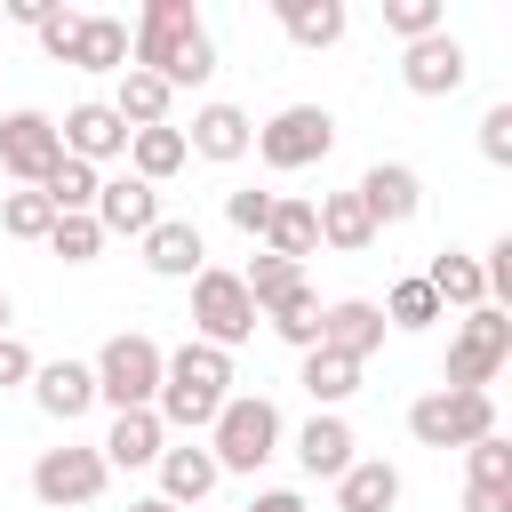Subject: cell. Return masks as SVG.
<instances>
[{"mask_svg":"<svg viewBox=\"0 0 512 512\" xmlns=\"http://www.w3.org/2000/svg\"><path fill=\"white\" fill-rule=\"evenodd\" d=\"M128 64L160 72L168 88H200L216 72V40H208V24H200L192 0H144V16L128 32Z\"/></svg>","mask_w":512,"mask_h":512,"instance_id":"1","label":"cell"},{"mask_svg":"<svg viewBox=\"0 0 512 512\" xmlns=\"http://www.w3.org/2000/svg\"><path fill=\"white\" fill-rule=\"evenodd\" d=\"M224 400H232V352H216V344H176L168 368H160L152 416H160L168 432H208Z\"/></svg>","mask_w":512,"mask_h":512,"instance_id":"2","label":"cell"},{"mask_svg":"<svg viewBox=\"0 0 512 512\" xmlns=\"http://www.w3.org/2000/svg\"><path fill=\"white\" fill-rule=\"evenodd\" d=\"M208 456H216V472H264L280 456V408L264 392H232L208 424Z\"/></svg>","mask_w":512,"mask_h":512,"instance_id":"3","label":"cell"},{"mask_svg":"<svg viewBox=\"0 0 512 512\" xmlns=\"http://www.w3.org/2000/svg\"><path fill=\"white\" fill-rule=\"evenodd\" d=\"M160 368H168V352H160L144 328H120V336H104V352L88 360V376H96V400H112V416H120V408H152V400H160Z\"/></svg>","mask_w":512,"mask_h":512,"instance_id":"4","label":"cell"},{"mask_svg":"<svg viewBox=\"0 0 512 512\" xmlns=\"http://www.w3.org/2000/svg\"><path fill=\"white\" fill-rule=\"evenodd\" d=\"M504 360H512V312L480 304V312L456 320V344H448V368L440 376H448V392H488Z\"/></svg>","mask_w":512,"mask_h":512,"instance_id":"5","label":"cell"},{"mask_svg":"<svg viewBox=\"0 0 512 512\" xmlns=\"http://www.w3.org/2000/svg\"><path fill=\"white\" fill-rule=\"evenodd\" d=\"M256 152H264V168H280V176L328 160V152H336V112H328V104H280V112L256 128Z\"/></svg>","mask_w":512,"mask_h":512,"instance_id":"6","label":"cell"},{"mask_svg":"<svg viewBox=\"0 0 512 512\" xmlns=\"http://www.w3.org/2000/svg\"><path fill=\"white\" fill-rule=\"evenodd\" d=\"M256 304H248V288H240V272H192V344H216V352H232V344H248L256 336Z\"/></svg>","mask_w":512,"mask_h":512,"instance_id":"7","label":"cell"},{"mask_svg":"<svg viewBox=\"0 0 512 512\" xmlns=\"http://www.w3.org/2000/svg\"><path fill=\"white\" fill-rule=\"evenodd\" d=\"M408 432H416V448H472V440H488L496 432V400L488 392H424V400H408Z\"/></svg>","mask_w":512,"mask_h":512,"instance_id":"8","label":"cell"},{"mask_svg":"<svg viewBox=\"0 0 512 512\" xmlns=\"http://www.w3.org/2000/svg\"><path fill=\"white\" fill-rule=\"evenodd\" d=\"M104 480H112V464L96 456V448H40V464H32V496L48 504V512H80V504H96L104 496Z\"/></svg>","mask_w":512,"mask_h":512,"instance_id":"9","label":"cell"},{"mask_svg":"<svg viewBox=\"0 0 512 512\" xmlns=\"http://www.w3.org/2000/svg\"><path fill=\"white\" fill-rule=\"evenodd\" d=\"M64 160V136H56V120L48 112H8L0 120V168L24 184V192H40V176Z\"/></svg>","mask_w":512,"mask_h":512,"instance_id":"10","label":"cell"},{"mask_svg":"<svg viewBox=\"0 0 512 512\" xmlns=\"http://www.w3.org/2000/svg\"><path fill=\"white\" fill-rule=\"evenodd\" d=\"M464 72H472V64H464V40H456L448 24L400 48V80H408V96H456Z\"/></svg>","mask_w":512,"mask_h":512,"instance_id":"11","label":"cell"},{"mask_svg":"<svg viewBox=\"0 0 512 512\" xmlns=\"http://www.w3.org/2000/svg\"><path fill=\"white\" fill-rule=\"evenodd\" d=\"M56 136H64V160H88V168H104V160H128V120H120L104 96L72 104V112L56 120Z\"/></svg>","mask_w":512,"mask_h":512,"instance_id":"12","label":"cell"},{"mask_svg":"<svg viewBox=\"0 0 512 512\" xmlns=\"http://www.w3.org/2000/svg\"><path fill=\"white\" fill-rule=\"evenodd\" d=\"M352 192H360V208L376 216V232H384V224H408V216L424 208V176H416L408 160H376Z\"/></svg>","mask_w":512,"mask_h":512,"instance_id":"13","label":"cell"},{"mask_svg":"<svg viewBox=\"0 0 512 512\" xmlns=\"http://www.w3.org/2000/svg\"><path fill=\"white\" fill-rule=\"evenodd\" d=\"M88 216L104 224V240H112V232L144 240V232L160 224V192H152L144 176H104V184H96V208H88Z\"/></svg>","mask_w":512,"mask_h":512,"instance_id":"14","label":"cell"},{"mask_svg":"<svg viewBox=\"0 0 512 512\" xmlns=\"http://www.w3.org/2000/svg\"><path fill=\"white\" fill-rule=\"evenodd\" d=\"M384 344V312L368 296H336L320 304V352H344V360H368Z\"/></svg>","mask_w":512,"mask_h":512,"instance_id":"15","label":"cell"},{"mask_svg":"<svg viewBox=\"0 0 512 512\" xmlns=\"http://www.w3.org/2000/svg\"><path fill=\"white\" fill-rule=\"evenodd\" d=\"M144 264H152L160 280H192V272H208V240H200V224H192V216H160V224L144 232Z\"/></svg>","mask_w":512,"mask_h":512,"instance_id":"16","label":"cell"},{"mask_svg":"<svg viewBox=\"0 0 512 512\" xmlns=\"http://www.w3.org/2000/svg\"><path fill=\"white\" fill-rule=\"evenodd\" d=\"M32 400H40L56 424H80V416L96 408V376H88V360H40V368H32Z\"/></svg>","mask_w":512,"mask_h":512,"instance_id":"17","label":"cell"},{"mask_svg":"<svg viewBox=\"0 0 512 512\" xmlns=\"http://www.w3.org/2000/svg\"><path fill=\"white\" fill-rule=\"evenodd\" d=\"M160 448H168V424H160L152 408H120V416H112V432L96 440V456H104V464H120V472L160 464Z\"/></svg>","mask_w":512,"mask_h":512,"instance_id":"18","label":"cell"},{"mask_svg":"<svg viewBox=\"0 0 512 512\" xmlns=\"http://www.w3.org/2000/svg\"><path fill=\"white\" fill-rule=\"evenodd\" d=\"M184 144H192L200 160H240V152L256 144V120H248L240 104H200L192 128H184Z\"/></svg>","mask_w":512,"mask_h":512,"instance_id":"19","label":"cell"},{"mask_svg":"<svg viewBox=\"0 0 512 512\" xmlns=\"http://www.w3.org/2000/svg\"><path fill=\"white\" fill-rule=\"evenodd\" d=\"M400 504V464L384 456H352L336 472V512H392Z\"/></svg>","mask_w":512,"mask_h":512,"instance_id":"20","label":"cell"},{"mask_svg":"<svg viewBox=\"0 0 512 512\" xmlns=\"http://www.w3.org/2000/svg\"><path fill=\"white\" fill-rule=\"evenodd\" d=\"M312 224H320V240L344 248V256H368V248H376V216L360 208V192H320V200H312Z\"/></svg>","mask_w":512,"mask_h":512,"instance_id":"21","label":"cell"},{"mask_svg":"<svg viewBox=\"0 0 512 512\" xmlns=\"http://www.w3.org/2000/svg\"><path fill=\"white\" fill-rule=\"evenodd\" d=\"M352 448H360V440H352V424H344V416H328V408H312V424L296 432V464H304L312 480H336V472L352 464Z\"/></svg>","mask_w":512,"mask_h":512,"instance_id":"22","label":"cell"},{"mask_svg":"<svg viewBox=\"0 0 512 512\" xmlns=\"http://www.w3.org/2000/svg\"><path fill=\"white\" fill-rule=\"evenodd\" d=\"M104 104H112V112L128 120V136H136V128H168V104H176V88H168L160 72H136V64H128V72H120V88H112Z\"/></svg>","mask_w":512,"mask_h":512,"instance_id":"23","label":"cell"},{"mask_svg":"<svg viewBox=\"0 0 512 512\" xmlns=\"http://www.w3.org/2000/svg\"><path fill=\"white\" fill-rule=\"evenodd\" d=\"M256 240H264V256H288V264H304V256L320 248V224H312V200H296V192H280Z\"/></svg>","mask_w":512,"mask_h":512,"instance_id":"24","label":"cell"},{"mask_svg":"<svg viewBox=\"0 0 512 512\" xmlns=\"http://www.w3.org/2000/svg\"><path fill=\"white\" fill-rule=\"evenodd\" d=\"M424 288L440 296V312L456 304V312H480L488 304V280H480V256H464V248H440L432 264H424Z\"/></svg>","mask_w":512,"mask_h":512,"instance_id":"25","label":"cell"},{"mask_svg":"<svg viewBox=\"0 0 512 512\" xmlns=\"http://www.w3.org/2000/svg\"><path fill=\"white\" fill-rule=\"evenodd\" d=\"M272 16H280V32L296 40V48H336L344 40V0H272Z\"/></svg>","mask_w":512,"mask_h":512,"instance_id":"26","label":"cell"},{"mask_svg":"<svg viewBox=\"0 0 512 512\" xmlns=\"http://www.w3.org/2000/svg\"><path fill=\"white\" fill-rule=\"evenodd\" d=\"M184 160H192L184 128H136V136H128V176H144L152 192H160V184H168Z\"/></svg>","mask_w":512,"mask_h":512,"instance_id":"27","label":"cell"},{"mask_svg":"<svg viewBox=\"0 0 512 512\" xmlns=\"http://www.w3.org/2000/svg\"><path fill=\"white\" fill-rule=\"evenodd\" d=\"M224 472H216V456L208 448H160V496L184 512V504H200L208 488H216Z\"/></svg>","mask_w":512,"mask_h":512,"instance_id":"28","label":"cell"},{"mask_svg":"<svg viewBox=\"0 0 512 512\" xmlns=\"http://www.w3.org/2000/svg\"><path fill=\"white\" fill-rule=\"evenodd\" d=\"M64 64H80V72H128V24L120 16H80V40H72Z\"/></svg>","mask_w":512,"mask_h":512,"instance_id":"29","label":"cell"},{"mask_svg":"<svg viewBox=\"0 0 512 512\" xmlns=\"http://www.w3.org/2000/svg\"><path fill=\"white\" fill-rule=\"evenodd\" d=\"M296 384L312 392V408H328V416H336V408H344V400L360 392V360H344V352H320V344H312V352H304V376H296Z\"/></svg>","mask_w":512,"mask_h":512,"instance_id":"30","label":"cell"},{"mask_svg":"<svg viewBox=\"0 0 512 512\" xmlns=\"http://www.w3.org/2000/svg\"><path fill=\"white\" fill-rule=\"evenodd\" d=\"M96 184H104V176H96L88 160H56V168L40 176V200H48L56 216H88V208H96Z\"/></svg>","mask_w":512,"mask_h":512,"instance_id":"31","label":"cell"},{"mask_svg":"<svg viewBox=\"0 0 512 512\" xmlns=\"http://www.w3.org/2000/svg\"><path fill=\"white\" fill-rule=\"evenodd\" d=\"M240 288H248L256 312H272V304H288V296L304 288V264H288V256H256V264L240 272Z\"/></svg>","mask_w":512,"mask_h":512,"instance_id":"32","label":"cell"},{"mask_svg":"<svg viewBox=\"0 0 512 512\" xmlns=\"http://www.w3.org/2000/svg\"><path fill=\"white\" fill-rule=\"evenodd\" d=\"M376 312H384V328H432L440 320V296L424 288V272H408V280H392V296Z\"/></svg>","mask_w":512,"mask_h":512,"instance_id":"33","label":"cell"},{"mask_svg":"<svg viewBox=\"0 0 512 512\" xmlns=\"http://www.w3.org/2000/svg\"><path fill=\"white\" fill-rule=\"evenodd\" d=\"M264 320H272V336H280V344L312 352V344H320V296H312V280H304V288H296L288 304H272Z\"/></svg>","mask_w":512,"mask_h":512,"instance_id":"34","label":"cell"},{"mask_svg":"<svg viewBox=\"0 0 512 512\" xmlns=\"http://www.w3.org/2000/svg\"><path fill=\"white\" fill-rule=\"evenodd\" d=\"M48 224H56V208H48L40 192H8V200H0V232H8V240H48Z\"/></svg>","mask_w":512,"mask_h":512,"instance_id":"35","label":"cell"},{"mask_svg":"<svg viewBox=\"0 0 512 512\" xmlns=\"http://www.w3.org/2000/svg\"><path fill=\"white\" fill-rule=\"evenodd\" d=\"M48 248H56L64 264H96V248H104V224H96V216H56V224H48Z\"/></svg>","mask_w":512,"mask_h":512,"instance_id":"36","label":"cell"},{"mask_svg":"<svg viewBox=\"0 0 512 512\" xmlns=\"http://www.w3.org/2000/svg\"><path fill=\"white\" fill-rule=\"evenodd\" d=\"M384 32L408 48V40H424V32H440V0H384Z\"/></svg>","mask_w":512,"mask_h":512,"instance_id":"37","label":"cell"},{"mask_svg":"<svg viewBox=\"0 0 512 512\" xmlns=\"http://www.w3.org/2000/svg\"><path fill=\"white\" fill-rule=\"evenodd\" d=\"M464 464H472V480H488V488H512V440H504V432L472 440V448H464Z\"/></svg>","mask_w":512,"mask_h":512,"instance_id":"38","label":"cell"},{"mask_svg":"<svg viewBox=\"0 0 512 512\" xmlns=\"http://www.w3.org/2000/svg\"><path fill=\"white\" fill-rule=\"evenodd\" d=\"M72 40H80V8H56V0H48V16H40V48L64 64V56H72Z\"/></svg>","mask_w":512,"mask_h":512,"instance_id":"39","label":"cell"},{"mask_svg":"<svg viewBox=\"0 0 512 512\" xmlns=\"http://www.w3.org/2000/svg\"><path fill=\"white\" fill-rule=\"evenodd\" d=\"M480 152H488L496 168H512V104H488V112H480Z\"/></svg>","mask_w":512,"mask_h":512,"instance_id":"40","label":"cell"},{"mask_svg":"<svg viewBox=\"0 0 512 512\" xmlns=\"http://www.w3.org/2000/svg\"><path fill=\"white\" fill-rule=\"evenodd\" d=\"M272 200H280V192H256V184H240V192H224V216H232L240 232H264V216H272Z\"/></svg>","mask_w":512,"mask_h":512,"instance_id":"41","label":"cell"},{"mask_svg":"<svg viewBox=\"0 0 512 512\" xmlns=\"http://www.w3.org/2000/svg\"><path fill=\"white\" fill-rule=\"evenodd\" d=\"M32 368H40V360H32V344L0 336V392H8V384H32Z\"/></svg>","mask_w":512,"mask_h":512,"instance_id":"42","label":"cell"},{"mask_svg":"<svg viewBox=\"0 0 512 512\" xmlns=\"http://www.w3.org/2000/svg\"><path fill=\"white\" fill-rule=\"evenodd\" d=\"M464 512H512V488H488V480H464Z\"/></svg>","mask_w":512,"mask_h":512,"instance_id":"43","label":"cell"},{"mask_svg":"<svg viewBox=\"0 0 512 512\" xmlns=\"http://www.w3.org/2000/svg\"><path fill=\"white\" fill-rule=\"evenodd\" d=\"M248 512H312L296 488H264V496H248Z\"/></svg>","mask_w":512,"mask_h":512,"instance_id":"44","label":"cell"},{"mask_svg":"<svg viewBox=\"0 0 512 512\" xmlns=\"http://www.w3.org/2000/svg\"><path fill=\"white\" fill-rule=\"evenodd\" d=\"M128 512H176V504H168V496H136Z\"/></svg>","mask_w":512,"mask_h":512,"instance_id":"45","label":"cell"},{"mask_svg":"<svg viewBox=\"0 0 512 512\" xmlns=\"http://www.w3.org/2000/svg\"><path fill=\"white\" fill-rule=\"evenodd\" d=\"M8 320H16V304H8V288H0V336H8Z\"/></svg>","mask_w":512,"mask_h":512,"instance_id":"46","label":"cell"}]
</instances>
